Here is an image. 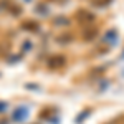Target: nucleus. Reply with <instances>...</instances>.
Wrapping results in <instances>:
<instances>
[{"instance_id":"nucleus-1","label":"nucleus","mask_w":124,"mask_h":124,"mask_svg":"<svg viewBox=\"0 0 124 124\" xmlns=\"http://www.w3.org/2000/svg\"><path fill=\"white\" fill-rule=\"evenodd\" d=\"M27 117H28V108L27 106H18L15 111H12V116H10V119L13 123H23Z\"/></svg>"},{"instance_id":"nucleus-2","label":"nucleus","mask_w":124,"mask_h":124,"mask_svg":"<svg viewBox=\"0 0 124 124\" xmlns=\"http://www.w3.org/2000/svg\"><path fill=\"white\" fill-rule=\"evenodd\" d=\"M65 63H66V56H63V55H53L48 60L46 65L50 70H60V68L65 66Z\"/></svg>"},{"instance_id":"nucleus-3","label":"nucleus","mask_w":124,"mask_h":124,"mask_svg":"<svg viewBox=\"0 0 124 124\" xmlns=\"http://www.w3.org/2000/svg\"><path fill=\"white\" fill-rule=\"evenodd\" d=\"M22 30H25V31H31V33H37L40 30V25L35 22V20H25V22H22Z\"/></svg>"},{"instance_id":"nucleus-4","label":"nucleus","mask_w":124,"mask_h":124,"mask_svg":"<svg viewBox=\"0 0 124 124\" xmlns=\"http://www.w3.org/2000/svg\"><path fill=\"white\" fill-rule=\"evenodd\" d=\"M78 17H83V18H79V22H86V23H91L94 20V15L86 10H78Z\"/></svg>"},{"instance_id":"nucleus-5","label":"nucleus","mask_w":124,"mask_h":124,"mask_svg":"<svg viewBox=\"0 0 124 124\" xmlns=\"http://www.w3.org/2000/svg\"><path fill=\"white\" fill-rule=\"evenodd\" d=\"M71 40H73V35H71V33H65V35L58 37V38H56V41H58V43H63V45H65V43L71 41Z\"/></svg>"},{"instance_id":"nucleus-6","label":"nucleus","mask_w":124,"mask_h":124,"mask_svg":"<svg viewBox=\"0 0 124 124\" xmlns=\"http://www.w3.org/2000/svg\"><path fill=\"white\" fill-rule=\"evenodd\" d=\"M109 2H111V0H91V3H93L94 7H106Z\"/></svg>"},{"instance_id":"nucleus-7","label":"nucleus","mask_w":124,"mask_h":124,"mask_svg":"<svg viewBox=\"0 0 124 124\" xmlns=\"http://www.w3.org/2000/svg\"><path fill=\"white\" fill-rule=\"evenodd\" d=\"M58 18L60 20H53L55 25H68V23H70V22L66 20V17H58Z\"/></svg>"},{"instance_id":"nucleus-8","label":"nucleus","mask_w":124,"mask_h":124,"mask_svg":"<svg viewBox=\"0 0 124 124\" xmlns=\"http://www.w3.org/2000/svg\"><path fill=\"white\" fill-rule=\"evenodd\" d=\"M7 109H8V103H7V101H0V114L5 113Z\"/></svg>"},{"instance_id":"nucleus-9","label":"nucleus","mask_w":124,"mask_h":124,"mask_svg":"<svg viewBox=\"0 0 124 124\" xmlns=\"http://www.w3.org/2000/svg\"><path fill=\"white\" fill-rule=\"evenodd\" d=\"M35 12H38V13H46V8L43 7V3H40V5L35 7Z\"/></svg>"},{"instance_id":"nucleus-10","label":"nucleus","mask_w":124,"mask_h":124,"mask_svg":"<svg viewBox=\"0 0 124 124\" xmlns=\"http://www.w3.org/2000/svg\"><path fill=\"white\" fill-rule=\"evenodd\" d=\"M23 45H25V46H22V50H25V51H28V50H31V41H28V40H27V41H25Z\"/></svg>"},{"instance_id":"nucleus-11","label":"nucleus","mask_w":124,"mask_h":124,"mask_svg":"<svg viewBox=\"0 0 124 124\" xmlns=\"http://www.w3.org/2000/svg\"><path fill=\"white\" fill-rule=\"evenodd\" d=\"M88 114H89V111L86 109L85 113H83V114H81V116H79V117H78V119H76V123H81V121H83V119H85V117H86V116H88Z\"/></svg>"},{"instance_id":"nucleus-12","label":"nucleus","mask_w":124,"mask_h":124,"mask_svg":"<svg viewBox=\"0 0 124 124\" xmlns=\"http://www.w3.org/2000/svg\"><path fill=\"white\" fill-rule=\"evenodd\" d=\"M0 124H8V121H0Z\"/></svg>"},{"instance_id":"nucleus-13","label":"nucleus","mask_w":124,"mask_h":124,"mask_svg":"<svg viewBox=\"0 0 124 124\" xmlns=\"http://www.w3.org/2000/svg\"><path fill=\"white\" fill-rule=\"evenodd\" d=\"M51 2H61V0H51Z\"/></svg>"},{"instance_id":"nucleus-14","label":"nucleus","mask_w":124,"mask_h":124,"mask_svg":"<svg viewBox=\"0 0 124 124\" xmlns=\"http://www.w3.org/2000/svg\"><path fill=\"white\" fill-rule=\"evenodd\" d=\"M25 2H31V0H25Z\"/></svg>"}]
</instances>
